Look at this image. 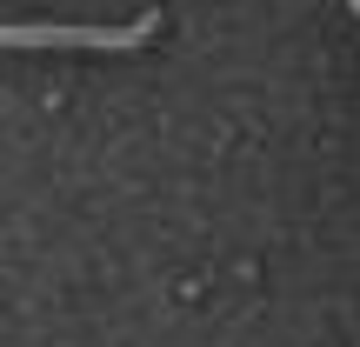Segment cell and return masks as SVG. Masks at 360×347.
Returning <instances> with one entry per match:
<instances>
[{
    "label": "cell",
    "mask_w": 360,
    "mask_h": 347,
    "mask_svg": "<svg viewBox=\"0 0 360 347\" xmlns=\"http://www.w3.org/2000/svg\"><path fill=\"white\" fill-rule=\"evenodd\" d=\"M160 34V13H141L127 27H0V47H87V53H127Z\"/></svg>",
    "instance_id": "1"
},
{
    "label": "cell",
    "mask_w": 360,
    "mask_h": 347,
    "mask_svg": "<svg viewBox=\"0 0 360 347\" xmlns=\"http://www.w3.org/2000/svg\"><path fill=\"white\" fill-rule=\"evenodd\" d=\"M354 13H360V0H354Z\"/></svg>",
    "instance_id": "2"
}]
</instances>
